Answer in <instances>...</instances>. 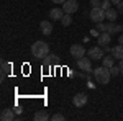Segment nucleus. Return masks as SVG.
<instances>
[{
    "label": "nucleus",
    "instance_id": "c85d7f7f",
    "mask_svg": "<svg viewBox=\"0 0 123 121\" xmlns=\"http://www.w3.org/2000/svg\"><path fill=\"white\" fill-rule=\"evenodd\" d=\"M118 43H120V44H123V35H120V38H118Z\"/></svg>",
    "mask_w": 123,
    "mask_h": 121
},
{
    "label": "nucleus",
    "instance_id": "0eeeda50",
    "mask_svg": "<svg viewBox=\"0 0 123 121\" xmlns=\"http://www.w3.org/2000/svg\"><path fill=\"white\" fill-rule=\"evenodd\" d=\"M77 67L84 72H90L92 70V62H90L89 57H80V59H77Z\"/></svg>",
    "mask_w": 123,
    "mask_h": 121
},
{
    "label": "nucleus",
    "instance_id": "7ed1b4c3",
    "mask_svg": "<svg viewBox=\"0 0 123 121\" xmlns=\"http://www.w3.org/2000/svg\"><path fill=\"white\" fill-rule=\"evenodd\" d=\"M105 49L102 46H94L89 49V57L90 59H94V61H100V59H104L105 57Z\"/></svg>",
    "mask_w": 123,
    "mask_h": 121
},
{
    "label": "nucleus",
    "instance_id": "f8f14e48",
    "mask_svg": "<svg viewBox=\"0 0 123 121\" xmlns=\"http://www.w3.org/2000/svg\"><path fill=\"white\" fill-rule=\"evenodd\" d=\"M112 56L115 57V59H123V44H118V46L112 47Z\"/></svg>",
    "mask_w": 123,
    "mask_h": 121
},
{
    "label": "nucleus",
    "instance_id": "393cba45",
    "mask_svg": "<svg viewBox=\"0 0 123 121\" xmlns=\"http://www.w3.org/2000/svg\"><path fill=\"white\" fill-rule=\"evenodd\" d=\"M117 7H118V13H122V15H123V2H120Z\"/></svg>",
    "mask_w": 123,
    "mask_h": 121
},
{
    "label": "nucleus",
    "instance_id": "5701e85b",
    "mask_svg": "<svg viewBox=\"0 0 123 121\" xmlns=\"http://www.w3.org/2000/svg\"><path fill=\"white\" fill-rule=\"evenodd\" d=\"M90 5H92V8H100L102 7V2L100 0H90Z\"/></svg>",
    "mask_w": 123,
    "mask_h": 121
},
{
    "label": "nucleus",
    "instance_id": "ddd939ff",
    "mask_svg": "<svg viewBox=\"0 0 123 121\" xmlns=\"http://www.w3.org/2000/svg\"><path fill=\"white\" fill-rule=\"evenodd\" d=\"M35 120L36 121H48L49 120V115H48L46 110H39V111L35 113Z\"/></svg>",
    "mask_w": 123,
    "mask_h": 121
},
{
    "label": "nucleus",
    "instance_id": "4be33fe9",
    "mask_svg": "<svg viewBox=\"0 0 123 121\" xmlns=\"http://www.w3.org/2000/svg\"><path fill=\"white\" fill-rule=\"evenodd\" d=\"M97 31H100V33H105V31H107V25H104V23H102V21H100V23H97Z\"/></svg>",
    "mask_w": 123,
    "mask_h": 121
},
{
    "label": "nucleus",
    "instance_id": "20e7f679",
    "mask_svg": "<svg viewBox=\"0 0 123 121\" xmlns=\"http://www.w3.org/2000/svg\"><path fill=\"white\" fill-rule=\"evenodd\" d=\"M105 17V10L100 7V8H92L90 10V20L94 21V23H100V21H104Z\"/></svg>",
    "mask_w": 123,
    "mask_h": 121
},
{
    "label": "nucleus",
    "instance_id": "dca6fc26",
    "mask_svg": "<svg viewBox=\"0 0 123 121\" xmlns=\"http://www.w3.org/2000/svg\"><path fill=\"white\" fill-rule=\"evenodd\" d=\"M117 31H122V26L115 25V21H110V23L107 25V33H110V35H115Z\"/></svg>",
    "mask_w": 123,
    "mask_h": 121
},
{
    "label": "nucleus",
    "instance_id": "f03ea898",
    "mask_svg": "<svg viewBox=\"0 0 123 121\" xmlns=\"http://www.w3.org/2000/svg\"><path fill=\"white\" fill-rule=\"evenodd\" d=\"M31 54L35 57H46L49 54V46H48L44 41H36L31 44Z\"/></svg>",
    "mask_w": 123,
    "mask_h": 121
},
{
    "label": "nucleus",
    "instance_id": "4468645a",
    "mask_svg": "<svg viewBox=\"0 0 123 121\" xmlns=\"http://www.w3.org/2000/svg\"><path fill=\"white\" fill-rule=\"evenodd\" d=\"M105 17H107V20H108V21H115V20H117V17H118V10L108 8L107 12H105Z\"/></svg>",
    "mask_w": 123,
    "mask_h": 121
},
{
    "label": "nucleus",
    "instance_id": "39448f33",
    "mask_svg": "<svg viewBox=\"0 0 123 121\" xmlns=\"http://www.w3.org/2000/svg\"><path fill=\"white\" fill-rule=\"evenodd\" d=\"M69 51H71V56L77 57V59H80V57L85 56V47L82 46V44H72Z\"/></svg>",
    "mask_w": 123,
    "mask_h": 121
},
{
    "label": "nucleus",
    "instance_id": "423d86ee",
    "mask_svg": "<svg viewBox=\"0 0 123 121\" xmlns=\"http://www.w3.org/2000/svg\"><path fill=\"white\" fill-rule=\"evenodd\" d=\"M77 8H79V3H77L76 0H66L64 3H62V10H64V13H74V12H77Z\"/></svg>",
    "mask_w": 123,
    "mask_h": 121
},
{
    "label": "nucleus",
    "instance_id": "b1692460",
    "mask_svg": "<svg viewBox=\"0 0 123 121\" xmlns=\"http://www.w3.org/2000/svg\"><path fill=\"white\" fill-rule=\"evenodd\" d=\"M51 120L53 121H64V115L57 113V115H54V116H51Z\"/></svg>",
    "mask_w": 123,
    "mask_h": 121
},
{
    "label": "nucleus",
    "instance_id": "a878e982",
    "mask_svg": "<svg viewBox=\"0 0 123 121\" xmlns=\"http://www.w3.org/2000/svg\"><path fill=\"white\" fill-rule=\"evenodd\" d=\"M118 67H120V70H122V74H123V59H120V64H118Z\"/></svg>",
    "mask_w": 123,
    "mask_h": 121
},
{
    "label": "nucleus",
    "instance_id": "6ab92c4d",
    "mask_svg": "<svg viewBox=\"0 0 123 121\" xmlns=\"http://www.w3.org/2000/svg\"><path fill=\"white\" fill-rule=\"evenodd\" d=\"M62 21V26H69L71 23H72V17H71V13H64V17L61 18Z\"/></svg>",
    "mask_w": 123,
    "mask_h": 121
},
{
    "label": "nucleus",
    "instance_id": "aec40b11",
    "mask_svg": "<svg viewBox=\"0 0 123 121\" xmlns=\"http://www.w3.org/2000/svg\"><path fill=\"white\" fill-rule=\"evenodd\" d=\"M110 74H112V77H117V75L122 74V70H120V67H117V65H112V67H110Z\"/></svg>",
    "mask_w": 123,
    "mask_h": 121
},
{
    "label": "nucleus",
    "instance_id": "412c9836",
    "mask_svg": "<svg viewBox=\"0 0 123 121\" xmlns=\"http://www.w3.org/2000/svg\"><path fill=\"white\" fill-rule=\"evenodd\" d=\"M112 5H113V3H112L110 0H104V2H102V8H104L105 12H107L108 8H112Z\"/></svg>",
    "mask_w": 123,
    "mask_h": 121
},
{
    "label": "nucleus",
    "instance_id": "bb28decb",
    "mask_svg": "<svg viewBox=\"0 0 123 121\" xmlns=\"http://www.w3.org/2000/svg\"><path fill=\"white\" fill-rule=\"evenodd\" d=\"M51 2H53V3H64L66 0H51Z\"/></svg>",
    "mask_w": 123,
    "mask_h": 121
},
{
    "label": "nucleus",
    "instance_id": "9d476101",
    "mask_svg": "<svg viewBox=\"0 0 123 121\" xmlns=\"http://www.w3.org/2000/svg\"><path fill=\"white\" fill-rule=\"evenodd\" d=\"M39 28H41V31H43V35H46V36H49V35L53 33V23H49L48 20H44V21H41Z\"/></svg>",
    "mask_w": 123,
    "mask_h": 121
},
{
    "label": "nucleus",
    "instance_id": "a211bd4d",
    "mask_svg": "<svg viewBox=\"0 0 123 121\" xmlns=\"http://www.w3.org/2000/svg\"><path fill=\"white\" fill-rule=\"evenodd\" d=\"M102 65H105V67H112V65H115V57L112 56V57H104L102 59Z\"/></svg>",
    "mask_w": 123,
    "mask_h": 121
},
{
    "label": "nucleus",
    "instance_id": "9b49d317",
    "mask_svg": "<svg viewBox=\"0 0 123 121\" xmlns=\"http://www.w3.org/2000/svg\"><path fill=\"white\" fill-rule=\"evenodd\" d=\"M62 17H64V10L62 8H53L51 10V12H49V18L51 20H61L62 18Z\"/></svg>",
    "mask_w": 123,
    "mask_h": 121
},
{
    "label": "nucleus",
    "instance_id": "f257e3e1",
    "mask_svg": "<svg viewBox=\"0 0 123 121\" xmlns=\"http://www.w3.org/2000/svg\"><path fill=\"white\" fill-rule=\"evenodd\" d=\"M94 77H95V80H97V84L107 85L108 82H110L112 74H110V69H108V67L102 65V67H97V69L94 70Z\"/></svg>",
    "mask_w": 123,
    "mask_h": 121
},
{
    "label": "nucleus",
    "instance_id": "cd10ccee",
    "mask_svg": "<svg viewBox=\"0 0 123 121\" xmlns=\"http://www.w3.org/2000/svg\"><path fill=\"white\" fill-rule=\"evenodd\" d=\"M110 2H112V3H113V5H118V3H120V2H122V0H110Z\"/></svg>",
    "mask_w": 123,
    "mask_h": 121
},
{
    "label": "nucleus",
    "instance_id": "2eb2a0df",
    "mask_svg": "<svg viewBox=\"0 0 123 121\" xmlns=\"http://www.w3.org/2000/svg\"><path fill=\"white\" fill-rule=\"evenodd\" d=\"M13 118H15V115H13L12 110H3L2 115H0V120H2V121H12Z\"/></svg>",
    "mask_w": 123,
    "mask_h": 121
},
{
    "label": "nucleus",
    "instance_id": "f3484780",
    "mask_svg": "<svg viewBox=\"0 0 123 121\" xmlns=\"http://www.w3.org/2000/svg\"><path fill=\"white\" fill-rule=\"evenodd\" d=\"M10 70H12V64L7 62V61H2V79L7 74H10Z\"/></svg>",
    "mask_w": 123,
    "mask_h": 121
},
{
    "label": "nucleus",
    "instance_id": "1a4fd4ad",
    "mask_svg": "<svg viewBox=\"0 0 123 121\" xmlns=\"http://www.w3.org/2000/svg\"><path fill=\"white\" fill-rule=\"evenodd\" d=\"M72 103H74L76 106H84L85 103H87V95H85V93H77L76 97L72 98Z\"/></svg>",
    "mask_w": 123,
    "mask_h": 121
},
{
    "label": "nucleus",
    "instance_id": "6e6552de",
    "mask_svg": "<svg viewBox=\"0 0 123 121\" xmlns=\"http://www.w3.org/2000/svg\"><path fill=\"white\" fill-rule=\"evenodd\" d=\"M110 39H112V35L110 33H100L98 35V38H97V41H98V44H102V47H105V46H108L110 44Z\"/></svg>",
    "mask_w": 123,
    "mask_h": 121
}]
</instances>
